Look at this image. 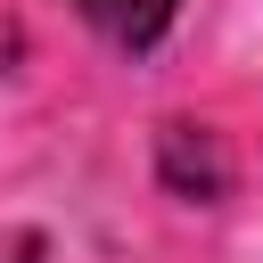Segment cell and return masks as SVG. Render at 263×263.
Segmentation results:
<instances>
[{
  "label": "cell",
  "instance_id": "obj_1",
  "mask_svg": "<svg viewBox=\"0 0 263 263\" xmlns=\"http://www.w3.org/2000/svg\"><path fill=\"white\" fill-rule=\"evenodd\" d=\"M173 8H181V0H74V16H82L90 33H107L115 49H148V41L173 25Z\"/></svg>",
  "mask_w": 263,
  "mask_h": 263
}]
</instances>
